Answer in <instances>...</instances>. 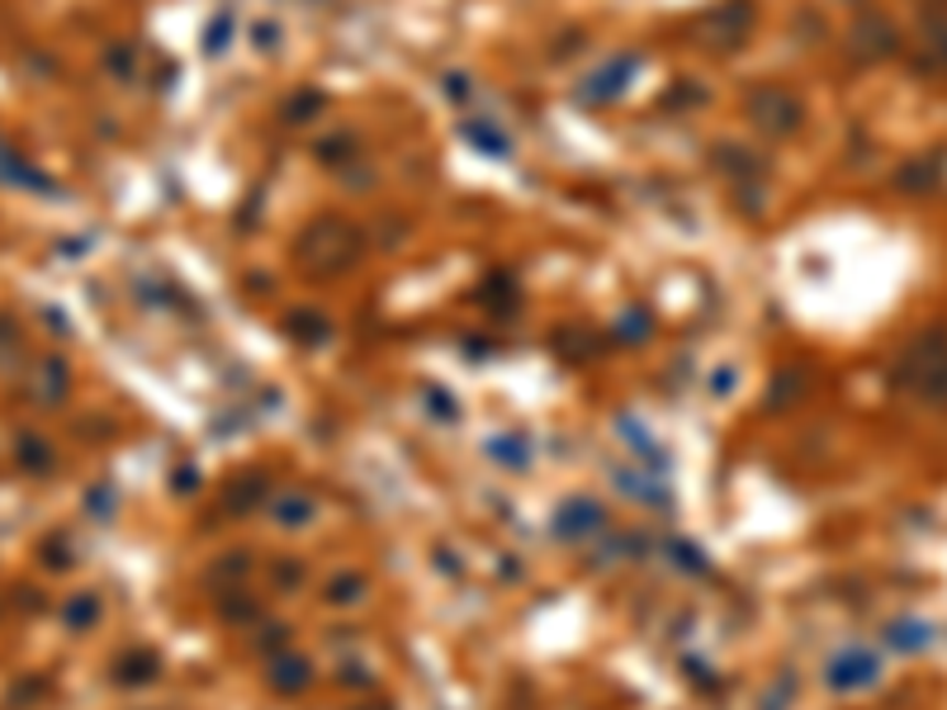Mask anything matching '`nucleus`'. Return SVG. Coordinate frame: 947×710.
<instances>
[{
    "label": "nucleus",
    "mask_w": 947,
    "mask_h": 710,
    "mask_svg": "<svg viewBox=\"0 0 947 710\" xmlns=\"http://www.w3.org/2000/svg\"><path fill=\"white\" fill-rule=\"evenodd\" d=\"M356 256H360V232L346 218H318L298 237V261L313 275H341L356 265Z\"/></svg>",
    "instance_id": "nucleus-1"
},
{
    "label": "nucleus",
    "mask_w": 947,
    "mask_h": 710,
    "mask_svg": "<svg viewBox=\"0 0 947 710\" xmlns=\"http://www.w3.org/2000/svg\"><path fill=\"white\" fill-rule=\"evenodd\" d=\"M900 379L924 393L928 403H947V331H924L919 341L900 356Z\"/></svg>",
    "instance_id": "nucleus-2"
},
{
    "label": "nucleus",
    "mask_w": 947,
    "mask_h": 710,
    "mask_svg": "<svg viewBox=\"0 0 947 710\" xmlns=\"http://www.w3.org/2000/svg\"><path fill=\"white\" fill-rule=\"evenodd\" d=\"M749 34H753V6L749 0H725V6L706 10L701 24H697V39L710 47V53H734Z\"/></svg>",
    "instance_id": "nucleus-4"
},
{
    "label": "nucleus",
    "mask_w": 947,
    "mask_h": 710,
    "mask_svg": "<svg viewBox=\"0 0 947 710\" xmlns=\"http://www.w3.org/2000/svg\"><path fill=\"white\" fill-rule=\"evenodd\" d=\"M848 47H852L858 57H867V62L891 57V53H895V29L881 20V14H862V20L852 24V34H848Z\"/></svg>",
    "instance_id": "nucleus-5"
},
{
    "label": "nucleus",
    "mask_w": 947,
    "mask_h": 710,
    "mask_svg": "<svg viewBox=\"0 0 947 710\" xmlns=\"http://www.w3.org/2000/svg\"><path fill=\"white\" fill-rule=\"evenodd\" d=\"M630 72H635V62H630V57H616V62H607V67H597V72L588 76V81H583V95H588V100H611L616 90H625Z\"/></svg>",
    "instance_id": "nucleus-6"
},
{
    "label": "nucleus",
    "mask_w": 947,
    "mask_h": 710,
    "mask_svg": "<svg viewBox=\"0 0 947 710\" xmlns=\"http://www.w3.org/2000/svg\"><path fill=\"white\" fill-rule=\"evenodd\" d=\"M744 109H749V123L763 138H792L805 123V105L786 86H758Z\"/></svg>",
    "instance_id": "nucleus-3"
},
{
    "label": "nucleus",
    "mask_w": 947,
    "mask_h": 710,
    "mask_svg": "<svg viewBox=\"0 0 947 710\" xmlns=\"http://www.w3.org/2000/svg\"><path fill=\"white\" fill-rule=\"evenodd\" d=\"M924 67L928 72H947V20H928L924 24Z\"/></svg>",
    "instance_id": "nucleus-8"
},
{
    "label": "nucleus",
    "mask_w": 947,
    "mask_h": 710,
    "mask_svg": "<svg viewBox=\"0 0 947 710\" xmlns=\"http://www.w3.org/2000/svg\"><path fill=\"white\" fill-rule=\"evenodd\" d=\"M938 176H943V171H938L934 156H914V162H905V166L895 171V185L905 189V195H928V189L938 185Z\"/></svg>",
    "instance_id": "nucleus-7"
}]
</instances>
